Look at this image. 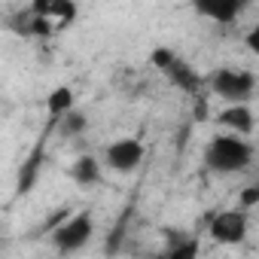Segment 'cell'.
I'll use <instances>...</instances> for the list:
<instances>
[{
    "instance_id": "52a82bcc",
    "label": "cell",
    "mask_w": 259,
    "mask_h": 259,
    "mask_svg": "<svg viewBox=\"0 0 259 259\" xmlns=\"http://www.w3.org/2000/svg\"><path fill=\"white\" fill-rule=\"evenodd\" d=\"M247 7L250 0H192V10L217 25H235Z\"/></svg>"
},
{
    "instance_id": "ba28073f",
    "label": "cell",
    "mask_w": 259,
    "mask_h": 259,
    "mask_svg": "<svg viewBox=\"0 0 259 259\" xmlns=\"http://www.w3.org/2000/svg\"><path fill=\"white\" fill-rule=\"evenodd\" d=\"M217 122L226 128V132H235V135H244V138H250L253 128H256L250 104H229V107H223L220 116H217Z\"/></svg>"
},
{
    "instance_id": "9a60e30c",
    "label": "cell",
    "mask_w": 259,
    "mask_h": 259,
    "mask_svg": "<svg viewBox=\"0 0 259 259\" xmlns=\"http://www.w3.org/2000/svg\"><path fill=\"white\" fill-rule=\"evenodd\" d=\"M256 40H259V28H253V31L247 34V46H250L253 52H259V43H256Z\"/></svg>"
},
{
    "instance_id": "6da1fadb",
    "label": "cell",
    "mask_w": 259,
    "mask_h": 259,
    "mask_svg": "<svg viewBox=\"0 0 259 259\" xmlns=\"http://www.w3.org/2000/svg\"><path fill=\"white\" fill-rule=\"evenodd\" d=\"M79 16L76 0H31V7L16 13L13 31L22 37H55L70 28Z\"/></svg>"
},
{
    "instance_id": "4fadbf2b",
    "label": "cell",
    "mask_w": 259,
    "mask_h": 259,
    "mask_svg": "<svg viewBox=\"0 0 259 259\" xmlns=\"http://www.w3.org/2000/svg\"><path fill=\"white\" fill-rule=\"evenodd\" d=\"M70 107H73V89H70V85H58V89L49 92V98H46V110H49L52 122H55L61 113H67Z\"/></svg>"
},
{
    "instance_id": "7a4b0ae2",
    "label": "cell",
    "mask_w": 259,
    "mask_h": 259,
    "mask_svg": "<svg viewBox=\"0 0 259 259\" xmlns=\"http://www.w3.org/2000/svg\"><path fill=\"white\" fill-rule=\"evenodd\" d=\"M204 165L213 174H241L253 165V144L235 132L217 135L204 147Z\"/></svg>"
},
{
    "instance_id": "8fae6325",
    "label": "cell",
    "mask_w": 259,
    "mask_h": 259,
    "mask_svg": "<svg viewBox=\"0 0 259 259\" xmlns=\"http://www.w3.org/2000/svg\"><path fill=\"white\" fill-rule=\"evenodd\" d=\"M165 259H195L198 256V238L195 235H183V232H171L168 235V247L162 250Z\"/></svg>"
},
{
    "instance_id": "9c48e42d",
    "label": "cell",
    "mask_w": 259,
    "mask_h": 259,
    "mask_svg": "<svg viewBox=\"0 0 259 259\" xmlns=\"http://www.w3.org/2000/svg\"><path fill=\"white\" fill-rule=\"evenodd\" d=\"M162 73H165L177 89H183V92H198V89H201V76H198V73H195L183 58H180V55H174V58L165 64V70H162Z\"/></svg>"
},
{
    "instance_id": "7c38bea8",
    "label": "cell",
    "mask_w": 259,
    "mask_h": 259,
    "mask_svg": "<svg viewBox=\"0 0 259 259\" xmlns=\"http://www.w3.org/2000/svg\"><path fill=\"white\" fill-rule=\"evenodd\" d=\"M58 135L61 138H79L85 128H89V119H85V113H79L76 107H70L67 113H61L58 119Z\"/></svg>"
},
{
    "instance_id": "3957f363",
    "label": "cell",
    "mask_w": 259,
    "mask_h": 259,
    "mask_svg": "<svg viewBox=\"0 0 259 259\" xmlns=\"http://www.w3.org/2000/svg\"><path fill=\"white\" fill-rule=\"evenodd\" d=\"M207 82H210V92L229 104H250L256 92V73L244 67H217Z\"/></svg>"
},
{
    "instance_id": "8992f818",
    "label": "cell",
    "mask_w": 259,
    "mask_h": 259,
    "mask_svg": "<svg viewBox=\"0 0 259 259\" xmlns=\"http://www.w3.org/2000/svg\"><path fill=\"white\" fill-rule=\"evenodd\" d=\"M250 229V213L244 207L238 210H217L210 217V238L217 244H241Z\"/></svg>"
},
{
    "instance_id": "5bb4252c",
    "label": "cell",
    "mask_w": 259,
    "mask_h": 259,
    "mask_svg": "<svg viewBox=\"0 0 259 259\" xmlns=\"http://www.w3.org/2000/svg\"><path fill=\"white\" fill-rule=\"evenodd\" d=\"M259 204V186H244L241 189V207L244 210H253Z\"/></svg>"
},
{
    "instance_id": "277c9868",
    "label": "cell",
    "mask_w": 259,
    "mask_h": 259,
    "mask_svg": "<svg viewBox=\"0 0 259 259\" xmlns=\"http://www.w3.org/2000/svg\"><path fill=\"white\" fill-rule=\"evenodd\" d=\"M92 235H95V220L85 210L82 213H67L49 232V238H52V244H55L58 253H76V250H82L92 241Z\"/></svg>"
},
{
    "instance_id": "5b68a950",
    "label": "cell",
    "mask_w": 259,
    "mask_h": 259,
    "mask_svg": "<svg viewBox=\"0 0 259 259\" xmlns=\"http://www.w3.org/2000/svg\"><path fill=\"white\" fill-rule=\"evenodd\" d=\"M144 162V144L141 138H119L104 150V165L116 174H132Z\"/></svg>"
},
{
    "instance_id": "30bf717a",
    "label": "cell",
    "mask_w": 259,
    "mask_h": 259,
    "mask_svg": "<svg viewBox=\"0 0 259 259\" xmlns=\"http://www.w3.org/2000/svg\"><path fill=\"white\" fill-rule=\"evenodd\" d=\"M70 177H73V183L82 186V189L101 186V180H104V174H101V162H98L95 156H79V159L73 162V168H70Z\"/></svg>"
}]
</instances>
